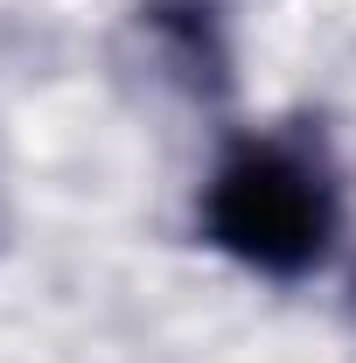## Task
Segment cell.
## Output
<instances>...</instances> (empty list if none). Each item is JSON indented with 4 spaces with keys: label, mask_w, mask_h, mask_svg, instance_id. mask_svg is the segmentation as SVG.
<instances>
[{
    "label": "cell",
    "mask_w": 356,
    "mask_h": 363,
    "mask_svg": "<svg viewBox=\"0 0 356 363\" xmlns=\"http://www.w3.org/2000/svg\"><path fill=\"white\" fill-rule=\"evenodd\" d=\"M196 245L266 286H301L343 245V168L321 126L279 119L217 147L196 189Z\"/></svg>",
    "instance_id": "obj_1"
},
{
    "label": "cell",
    "mask_w": 356,
    "mask_h": 363,
    "mask_svg": "<svg viewBox=\"0 0 356 363\" xmlns=\"http://www.w3.org/2000/svg\"><path fill=\"white\" fill-rule=\"evenodd\" d=\"M140 28L196 98L230 91V0H140Z\"/></svg>",
    "instance_id": "obj_2"
},
{
    "label": "cell",
    "mask_w": 356,
    "mask_h": 363,
    "mask_svg": "<svg viewBox=\"0 0 356 363\" xmlns=\"http://www.w3.org/2000/svg\"><path fill=\"white\" fill-rule=\"evenodd\" d=\"M343 308H350V321H356V266H350V294H343Z\"/></svg>",
    "instance_id": "obj_3"
}]
</instances>
